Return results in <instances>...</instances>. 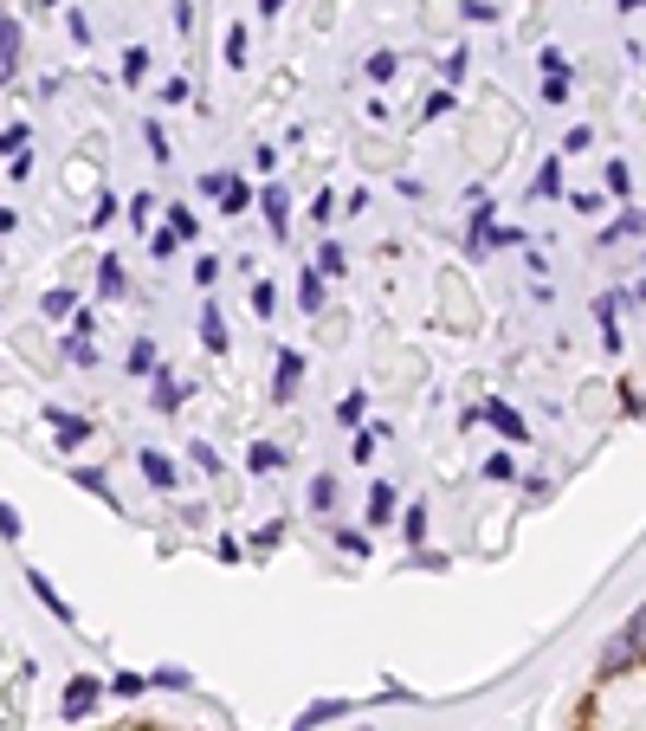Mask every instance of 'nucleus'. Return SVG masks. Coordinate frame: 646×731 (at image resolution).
<instances>
[{
    "instance_id": "nucleus-13",
    "label": "nucleus",
    "mask_w": 646,
    "mask_h": 731,
    "mask_svg": "<svg viewBox=\"0 0 646 731\" xmlns=\"http://www.w3.org/2000/svg\"><path fill=\"white\" fill-rule=\"evenodd\" d=\"M485 421H498L510 440H524V421H517V408H504V402H492V408H485Z\"/></svg>"
},
{
    "instance_id": "nucleus-5",
    "label": "nucleus",
    "mask_w": 646,
    "mask_h": 731,
    "mask_svg": "<svg viewBox=\"0 0 646 731\" xmlns=\"http://www.w3.org/2000/svg\"><path fill=\"white\" fill-rule=\"evenodd\" d=\"M137 466H143V479H149V486H162V492L175 486V466H168V453H155V446H149L143 460H137Z\"/></svg>"
},
{
    "instance_id": "nucleus-14",
    "label": "nucleus",
    "mask_w": 646,
    "mask_h": 731,
    "mask_svg": "<svg viewBox=\"0 0 646 731\" xmlns=\"http://www.w3.org/2000/svg\"><path fill=\"white\" fill-rule=\"evenodd\" d=\"M97 292H104V298H124V266H117V259H104V272H97Z\"/></svg>"
},
{
    "instance_id": "nucleus-27",
    "label": "nucleus",
    "mask_w": 646,
    "mask_h": 731,
    "mask_svg": "<svg viewBox=\"0 0 646 731\" xmlns=\"http://www.w3.org/2000/svg\"><path fill=\"white\" fill-rule=\"evenodd\" d=\"M627 182H634V175H627V162H608V188H614V195H627Z\"/></svg>"
},
{
    "instance_id": "nucleus-28",
    "label": "nucleus",
    "mask_w": 646,
    "mask_h": 731,
    "mask_svg": "<svg viewBox=\"0 0 646 731\" xmlns=\"http://www.w3.org/2000/svg\"><path fill=\"white\" fill-rule=\"evenodd\" d=\"M317 272H343V246H324V253H317Z\"/></svg>"
},
{
    "instance_id": "nucleus-23",
    "label": "nucleus",
    "mask_w": 646,
    "mask_h": 731,
    "mask_svg": "<svg viewBox=\"0 0 646 731\" xmlns=\"http://www.w3.org/2000/svg\"><path fill=\"white\" fill-rule=\"evenodd\" d=\"M195 466H201V473H220V453L208 446V440H195Z\"/></svg>"
},
{
    "instance_id": "nucleus-9",
    "label": "nucleus",
    "mask_w": 646,
    "mask_h": 731,
    "mask_svg": "<svg viewBox=\"0 0 646 731\" xmlns=\"http://www.w3.org/2000/svg\"><path fill=\"white\" fill-rule=\"evenodd\" d=\"M26 583L39 589V602H46V608H52V615H59V622H72V608H66V602H59V589L46 583V577H39V570H26Z\"/></svg>"
},
{
    "instance_id": "nucleus-6",
    "label": "nucleus",
    "mask_w": 646,
    "mask_h": 731,
    "mask_svg": "<svg viewBox=\"0 0 646 731\" xmlns=\"http://www.w3.org/2000/svg\"><path fill=\"white\" fill-rule=\"evenodd\" d=\"M46 415H52V428H59V446H78V440L91 434V421H72L66 408H46Z\"/></svg>"
},
{
    "instance_id": "nucleus-32",
    "label": "nucleus",
    "mask_w": 646,
    "mask_h": 731,
    "mask_svg": "<svg viewBox=\"0 0 646 731\" xmlns=\"http://www.w3.org/2000/svg\"><path fill=\"white\" fill-rule=\"evenodd\" d=\"M368 78H395V53H375V59H368Z\"/></svg>"
},
{
    "instance_id": "nucleus-31",
    "label": "nucleus",
    "mask_w": 646,
    "mask_h": 731,
    "mask_svg": "<svg viewBox=\"0 0 646 731\" xmlns=\"http://www.w3.org/2000/svg\"><path fill=\"white\" fill-rule=\"evenodd\" d=\"M646 220L641 214H627V220H614V227H608V240H627V233H641Z\"/></svg>"
},
{
    "instance_id": "nucleus-21",
    "label": "nucleus",
    "mask_w": 646,
    "mask_h": 731,
    "mask_svg": "<svg viewBox=\"0 0 646 731\" xmlns=\"http://www.w3.org/2000/svg\"><path fill=\"white\" fill-rule=\"evenodd\" d=\"M149 72V53L143 46H130V53H124V78H130V84H137V78Z\"/></svg>"
},
{
    "instance_id": "nucleus-24",
    "label": "nucleus",
    "mask_w": 646,
    "mask_h": 731,
    "mask_svg": "<svg viewBox=\"0 0 646 731\" xmlns=\"http://www.w3.org/2000/svg\"><path fill=\"white\" fill-rule=\"evenodd\" d=\"M401 531H408V544H421V537H427V512H408L401 518Z\"/></svg>"
},
{
    "instance_id": "nucleus-22",
    "label": "nucleus",
    "mask_w": 646,
    "mask_h": 731,
    "mask_svg": "<svg viewBox=\"0 0 646 731\" xmlns=\"http://www.w3.org/2000/svg\"><path fill=\"white\" fill-rule=\"evenodd\" d=\"M220 53H226V66H239V59H246V33H239V26H233V33H226V46H220Z\"/></svg>"
},
{
    "instance_id": "nucleus-7",
    "label": "nucleus",
    "mask_w": 646,
    "mask_h": 731,
    "mask_svg": "<svg viewBox=\"0 0 646 731\" xmlns=\"http://www.w3.org/2000/svg\"><path fill=\"white\" fill-rule=\"evenodd\" d=\"M291 201H285V188H266V220H272V233L285 240V227H291V214H285Z\"/></svg>"
},
{
    "instance_id": "nucleus-35",
    "label": "nucleus",
    "mask_w": 646,
    "mask_h": 731,
    "mask_svg": "<svg viewBox=\"0 0 646 731\" xmlns=\"http://www.w3.org/2000/svg\"><path fill=\"white\" fill-rule=\"evenodd\" d=\"M621 7H627V13H634V7H646V0H621Z\"/></svg>"
},
{
    "instance_id": "nucleus-34",
    "label": "nucleus",
    "mask_w": 646,
    "mask_h": 731,
    "mask_svg": "<svg viewBox=\"0 0 646 731\" xmlns=\"http://www.w3.org/2000/svg\"><path fill=\"white\" fill-rule=\"evenodd\" d=\"M259 7H266V13H279V7H285V0H259Z\"/></svg>"
},
{
    "instance_id": "nucleus-12",
    "label": "nucleus",
    "mask_w": 646,
    "mask_h": 731,
    "mask_svg": "<svg viewBox=\"0 0 646 731\" xmlns=\"http://www.w3.org/2000/svg\"><path fill=\"white\" fill-rule=\"evenodd\" d=\"M279 466H285V453H279L272 440H259V446H252V473H279Z\"/></svg>"
},
{
    "instance_id": "nucleus-30",
    "label": "nucleus",
    "mask_w": 646,
    "mask_h": 731,
    "mask_svg": "<svg viewBox=\"0 0 646 731\" xmlns=\"http://www.w3.org/2000/svg\"><path fill=\"white\" fill-rule=\"evenodd\" d=\"M0 537H7V544L20 537V518H13V506H7V499H0Z\"/></svg>"
},
{
    "instance_id": "nucleus-4",
    "label": "nucleus",
    "mask_w": 646,
    "mask_h": 731,
    "mask_svg": "<svg viewBox=\"0 0 646 731\" xmlns=\"http://www.w3.org/2000/svg\"><path fill=\"white\" fill-rule=\"evenodd\" d=\"M621 654H627V666H634V660H646V608H634V622L621 628Z\"/></svg>"
},
{
    "instance_id": "nucleus-10",
    "label": "nucleus",
    "mask_w": 646,
    "mask_h": 731,
    "mask_svg": "<svg viewBox=\"0 0 646 731\" xmlns=\"http://www.w3.org/2000/svg\"><path fill=\"white\" fill-rule=\"evenodd\" d=\"M395 518V486H375L368 492V524H388Z\"/></svg>"
},
{
    "instance_id": "nucleus-16",
    "label": "nucleus",
    "mask_w": 646,
    "mask_h": 731,
    "mask_svg": "<svg viewBox=\"0 0 646 731\" xmlns=\"http://www.w3.org/2000/svg\"><path fill=\"white\" fill-rule=\"evenodd\" d=\"M297 298H304V311H324V279H317V272H304Z\"/></svg>"
},
{
    "instance_id": "nucleus-19",
    "label": "nucleus",
    "mask_w": 646,
    "mask_h": 731,
    "mask_svg": "<svg viewBox=\"0 0 646 731\" xmlns=\"http://www.w3.org/2000/svg\"><path fill=\"white\" fill-rule=\"evenodd\" d=\"M220 201H226V214H239L252 195H246V182H226V188H220Z\"/></svg>"
},
{
    "instance_id": "nucleus-3",
    "label": "nucleus",
    "mask_w": 646,
    "mask_h": 731,
    "mask_svg": "<svg viewBox=\"0 0 646 731\" xmlns=\"http://www.w3.org/2000/svg\"><path fill=\"white\" fill-rule=\"evenodd\" d=\"M297 382H304V357L285 350V357H279V375H272V395L285 402V395H297Z\"/></svg>"
},
{
    "instance_id": "nucleus-20",
    "label": "nucleus",
    "mask_w": 646,
    "mask_h": 731,
    "mask_svg": "<svg viewBox=\"0 0 646 731\" xmlns=\"http://www.w3.org/2000/svg\"><path fill=\"white\" fill-rule=\"evenodd\" d=\"M175 402H181V382H175V375H162V382H155V408H175Z\"/></svg>"
},
{
    "instance_id": "nucleus-33",
    "label": "nucleus",
    "mask_w": 646,
    "mask_h": 731,
    "mask_svg": "<svg viewBox=\"0 0 646 731\" xmlns=\"http://www.w3.org/2000/svg\"><path fill=\"white\" fill-rule=\"evenodd\" d=\"M337 550H350V557H362L368 544H362V531H337Z\"/></svg>"
},
{
    "instance_id": "nucleus-25",
    "label": "nucleus",
    "mask_w": 646,
    "mask_h": 731,
    "mask_svg": "<svg viewBox=\"0 0 646 731\" xmlns=\"http://www.w3.org/2000/svg\"><path fill=\"white\" fill-rule=\"evenodd\" d=\"M46 317H72V292H46Z\"/></svg>"
},
{
    "instance_id": "nucleus-26",
    "label": "nucleus",
    "mask_w": 646,
    "mask_h": 731,
    "mask_svg": "<svg viewBox=\"0 0 646 731\" xmlns=\"http://www.w3.org/2000/svg\"><path fill=\"white\" fill-rule=\"evenodd\" d=\"M162 104H188V78H168V84H162Z\"/></svg>"
},
{
    "instance_id": "nucleus-17",
    "label": "nucleus",
    "mask_w": 646,
    "mask_h": 731,
    "mask_svg": "<svg viewBox=\"0 0 646 731\" xmlns=\"http://www.w3.org/2000/svg\"><path fill=\"white\" fill-rule=\"evenodd\" d=\"M310 506H317V512H330V506H337V479H330V473L310 486Z\"/></svg>"
},
{
    "instance_id": "nucleus-11",
    "label": "nucleus",
    "mask_w": 646,
    "mask_h": 731,
    "mask_svg": "<svg viewBox=\"0 0 646 731\" xmlns=\"http://www.w3.org/2000/svg\"><path fill=\"white\" fill-rule=\"evenodd\" d=\"M550 195H563V162H543V169H537V201H550Z\"/></svg>"
},
{
    "instance_id": "nucleus-2",
    "label": "nucleus",
    "mask_w": 646,
    "mask_h": 731,
    "mask_svg": "<svg viewBox=\"0 0 646 731\" xmlns=\"http://www.w3.org/2000/svg\"><path fill=\"white\" fill-rule=\"evenodd\" d=\"M97 693H104V686H97V680H84V673H78L72 686H66V699H59V706H66V719H84V712H91V706H97Z\"/></svg>"
},
{
    "instance_id": "nucleus-18",
    "label": "nucleus",
    "mask_w": 646,
    "mask_h": 731,
    "mask_svg": "<svg viewBox=\"0 0 646 731\" xmlns=\"http://www.w3.org/2000/svg\"><path fill=\"white\" fill-rule=\"evenodd\" d=\"M143 686H149L143 673H117V680H110V693H117V699H137Z\"/></svg>"
},
{
    "instance_id": "nucleus-15",
    "label": "nucleus",
    "mask_w": 646,
    "mask_h": 731,
    "mask_svg": "<svg viewBox=\"0 0 646 731\" xmlns=\"http://www.w3.org/2000/svg\"><path fill=\"white\" fill-rule=\"evenodd\" d=\"M130 369H137V375H149V369H155V344H149V337H137V344H130Z\"/></svg>"
},
{
    "instance_id": "nucleus-29",
    "label": "nucleus",
    "mask_w": 646,
    "mask_h": 731,
    "mask_svg": "<svg viewBox=\"0 0 646 731\" xmlns=\"http://www.w3.org/2000/svg\"><path fill=\"white\" fill-rule=\"evenodd\" d=\"M563 91H569V78L550 72V84H543V104H563Z\"/></svg>"
},
{
    "instance_id": "nucleus-1",
    "label": "nucleus",
    "mask_w": 646,
    "mask_h": 731,
    "mask_svg": "<svg viewBox=\"0 0 646 731\" xmlns=\"http://www.w3.org/2000/svg\"><path fill=\"white\" fill-rule=\"evenodd\" d=\"M20 78V20H0V84Z\"/></svg>"
},
{
    "instance_id": "nucleus-8",
    "label": "nucleus",
    "mask_w": 646,
    "mask_h": 731,
    "mask_svg": "<svg viewBox=\"0 0 646 731\" xmlns=\"http://www.w3.org/2000/svg\"><path fill=\"white\" fill-rule=\"evenodd\" d=\"M201 344H208L214 357H220V350H226V324H220V311H214V304L201 311Z\"/></svg>"
}]
</instances>
